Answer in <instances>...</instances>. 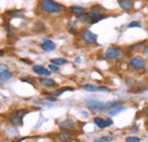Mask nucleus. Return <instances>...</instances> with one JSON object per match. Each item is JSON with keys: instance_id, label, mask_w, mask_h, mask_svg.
<instances>
[{"instance_id": "22", "label": "nucleus", "mask_w": 148, "mask_h": 142, "mask_svg": "<svg viewBox=\"0 0 148 142\" xmlns=\"http://www.w3.org/2000/svg\"><path fill=\"white\" fill-rule=\"evenodd\" d=\"M105 10H106V9H105L104 7H101V6H92V7H91V12H95V13L100 14V15H101V13L105 12Z\"/></svg>"}, {"instance_id": "7", "label": "nucleus", "mask_w": 148, "mask_h": 142, "mask_svg": "<svg viewBox=\"0 0 148 142\" xmlns=\"http://www.w3.org/2000/svg\"><path fill=\"white\" fill-rule=\"evenodd\" d=\"M117 2H119V6L125 12L132 10L134 7V0H117Z\"/></svg>"}, {"instance_id": "14", "label": "nucleus", "mask_w": 148, "mask_h": 142, "mask_svg": "<svg viewBox=\"0 0 148 142\" xmlns=\"http://www.w3.org/2000/svg\"><path fill=\"white\" fill-rule=\"evenodd\" d=\"M124 110H125V107L121 106V105H117V106H115L114 108L110 109V110L107 111V114L111 115V116H116V115H119L120 113H122V111H124Z\"/></svg>"}, {"instance_id": "12", "label": "nucleus", "mask_w": 148, "mask_h": 142, "mask_svg": "<svg viewBox=\"0 0 148 142\" xmlns=\"http://www.w3.org/2000/svg\"><path fill=\"white\" fill-rule=\"evenodd\" d=\"M59 127L63 128V130L69 131V130H74V128H75V124H74L73 121L66 119V121H64V122H62V123L59 124Z\"/></svg>"}, {"instance_id": "11", "label": "nucleus", "mask_w": 148, "mask_h": 142, "mask_svg": "<svg viewBox=\"0 0 148 142\" xmlns=\"http://www.w3.org/2000/svg\"><path fill=\"white\" fill-rule=\"evenodd\" d=\"M71 13L74 14L75 16L80 17V16H82V15L86 14V9L83 7H81V6H72L71 7Z\"/></svg>"}, {"instance_id": "4", "label": "nucleus", "mask_w": 148, "mask_h": 142, "mask_svg": "<svg viewBox=\"0 0 148 142\" xmlns=\"http://www.w3.org/2000/svg\"><path fill=\"white\" fill-rule=\"evenodd\" d=\"M129 66L132 70H134V71H140V70H144L146 67V63L141 58L133 57V58H131L129 60Z\"/></svg>"}, {"instance_id": "9", "label": "nucleus", "mask_w": 148, "mask_h": 142, "mask_svg": "<svg viewBox=\"0 0 148 142\" xmlns=\"http://www.w3.org/2000/svg\"><path fill=\"white\" fill-rule=\"evenodd\" d=\"M41 49L49 53V51H54L56 49V44L51 41V40H46L41 43Z\"/></svg>"}, {"instance_id": "5", "label": "nucleus", "mask_w": 148, "mask_h": 142, "mask_svg": "<svg viewBox=\"0 0 148 142\" xmlns=\"http://www.w3.org/2000/svg\"><path fill=\"white\" fill-rule=\"evenodd\" d=\"M26 114L24 110H17L10 116V123L15 126H22L23 125V117Z\"/></svg>"}, {"instance_id": "36", "label": "nucleus", "mask_w": 148, "mask_h": 142, "mask_svg": "<svg viewBox=\"0 0 148 142\" xmlns=\"http://www.w3.org/2000/svg\"><path fill=\"white\" fill-rule=\"evenodd\" d=\"M145 114H146V115H147V116H148V108H147V109H146V110H145Z\"/></svg>"}, {"instance_id": "33", "label": "nucleus", "mask_w": 148, "mask_h": 142, "mask_svg": "<svg viewBox=\"0 0 148 142\" xmlns=\"http://www.w3.org/2000/svg\"><path fill=\"white\" fill-rule=\"evenodd\" d=\"M98 91H110V89L106 87H98Z\"/></svg>"}, {"instance_id": "20", "label": "nucleus", "mask_w": 148, "mask_h": 142, "mask_svg": "<svg viewBox=\"0 0 148 142\" xmlns=\"http://www.w3.org/2000/svg\"><path fill=\"white\" fill-rule=\"evenodd\" d=\"M8 16H22L24 15V10H19V9H14V10H9L7 12Z\"/></svg>"}, {"instance_id": "25", "label": "nucleus", "mask_w": 148, "mask_h": 142, "mask_svg": "<svg viewBox=\"0 0 148 142\" xmlns=\"http://www.w3.org/2000/svg\"><path fill=\"white\" fill-rule=\"evenodd\" d=\"M125 141L127 142H140V139H138V138H136V137H128V138L125 139Z\"/></svg>"}, {"instance_id": "35", "label": "nucleus", "mask_w": 148, "mask_h": 142, "mask_svg": "<svg viewBox=\"0 0 148 142\" xmlns=\"http://www.w3.org/2000/svg\"><path fill=\"white\" fill-rule=\"evenodd\" d=\"M75 61H76V63H80V61H81V58H79V57L75 58Z\"/></svg>"}, {"instance_id": "13", "label": "nucleus", "mask_w": 148, "mask_h": 142, "mask_svg": "<svg viewBox=\"0 0 148 142\" xmlns=\"http://www.w3.org/2000/svg\"><path fill=\"white\" fill-rule=\"evenodd\" d=\"M58 139L63 142H70L72 140V134L69 131L65 130V131H63V132H60L58 134Z\"/></svg>"}, {"instance_id": "18", "label": "nucleus", "mask_w": 148, "mask_h": 142, "mask_svg": "<svg viewBox=\"0 0 148 142\" xmlns=\"http://www.w3.org/2000/svg\"><path fill=\"white\" fill-rule=\"evenodd\" d=\"M117 105H121V102H120V101H111V102H106V104L104 105L103 111H108L110 109L114 108V107L117 106Z\"/></svg>"}, {"instance_id": "2", "label": "nucleus", "mask_w": 148, "mask_h": 142, "mask_svg": "<svg viewBox=\"0 0 148 142\" xmlns=\"http://www.w3.org/2000/svg\"><path fill=\"white\" fill-rule=\"evenodd\" d=\"M81 39L88 43V44H95L97 43V34L92 33L90 30L88 29H84L82 32H81Z\"/></svg>"}, {"instance_id": "27", "label": "nucleus", "mask_w": 148, "mask_h": 142, "mask_svg": "<svg viewBox=\"0 0 148 142\" xmlns=\"http://www.w3.org/2000/svg\"><path fill=\"white\" fill-rule=\"evenodd\" d=\"M49 71L51 72H58L59 70H58V66L57 65H55V64H49Z\"/></svg>"}, {"instance_id": "31", "label": "nucleus", "mask_w": 148, "mask_h": 142, "mask_svg": "<svg viewBox=\"0 0 148 142\" xmlns=\"http://www.w3.org/2000/svg\"><path fill=\"white\" fill-rule=\"evenodd\" d=\"M47 101H50V102H55L56 101V98L55 97H47V99H46Z\"/></svg>"}, {"instance_id": "30", "label": "nucleus", "mask_w": 148, "mask_h": 142, "mask_svg": "<svg viewBox=\"0 0 148 142\" xmlns=\"http://www.w3.org/2000/svg\"><path fill=\"white\" fill-rule=\"evenodd\" d=\"M143 55H144L146 58H148V46L145 47V49H144V51H143Z\"/></svg>"}, {"instance_id": "8", "label": "nucleus", "mask_w": 148, "mask_h": 142, "mask_svg": "<svg viewBox=\"0 0 148 142\" xmlns=\"http://www.w3.org/2000/svg\"><path fill=\"white\" fill-rule=\"evenodd\" d=\"M33 71H34V73H37L40 77H48L50 75V71L46 70L41 65H33Z\"/></svg>"}, {"instance_id": "21", "label": "nucleus", "mask_w": 148, "mask_h": 142, "mask_svg": "<svg viewBox=\"0 0 148 142\" xmlns=\"http://www.w3.org/2000/svg\"><path fill=\"white\" fill-rule=\"evenodd\" d=\"M73 88H69V87H66V88H62V89L57 90L56 92L53 93V96H55V97H58V96H60V94H63L64 92H66V91H73Z\"/></svg>"}, {"instance_id": "32", "label": "nucleus", "mask_w": 148, "mask_h": 142, "mask_svg": "<svg viewBox=\"0 0 148 142\" xmlns=\"http://www.w3.org/2000/svg\"><path fill=\"white\" fill-rule=\"evenodd\" d=\"M141 44H143V43H138V44H134L133 47H131V49H132V50H137L139 47H141Z\"/></svg>"}, {"instance_id": "23", "label": "nucleus", "mask_w": 148, "mask_h": 142, "mask_svg": "<svg viewBox=\"0 0 148 142\" xmlns=\"http://www.w3.org/2000/svg\"><path fill=\"white\" fill-rule=\"evenodd\" d=\"M82 89L87 90L89 92H95V91H98V88L95 87V85H91V84H86V85H82Z\"/></svg>"}, {"instance_id": "6", "label": "nucleus", "mask_w": 148, "mask_h": 142, "mask_svg": "<svg viewBox=\"0 0 148 142\" xmlns=\"http://www.w3.org/2000/svg\"><path fill=\"white\" fill-rule=\"evenodd\" d=\"M86 104L93 111H103V108H104V105H105L103 101L95 100V99H88L86 101Z\"/></svg>"}, {"instance_id": "16", "label": "nucleus", "mask_w": 148, "mask_h": 142, "mask_svg": "<svg viewBox=\"0 0 148 142\" xmlns=\"http://www.w3.org/2000/svg\"><path fill=\"white\" fill-rule=\"evenodd\" d=\"M10 77H12V73L9 71H7V70L1 71V73H0V80H1L2 83L6 82V81H8Z\"/></svg>"}, {"instance_id": "10", "label": "nucleus", "mask_w": 148, "mask_h": 142, "mask_svg": "<svg viewBox=\"0 0 148 142\" xmlns=\"http://www.w3.org/2000/svg\"><path fill=\"white\" fill-rule=\"evenodd\" d=\"M39 82L45 88H51V87H55L56 85L55 81L53 79H48V77H40L39 79Z\"/></svg>"}, {"instance_id": "3", "label": "nucleus", "mask_w": 148, "mask_h": 142, "mask_svg": "<svg viewBox=\"0 0 148 142\" xmlns=\"http://www.w3.org/2000/svg\"><path fill=\"white\" fill-rule=\"evenodd\" d=\"M122 57H123L122 51L115 47H110L105 53V58L112 59V60H117V59H121Z\"/></svg>"}, {"instance_id": "17", "label": "nucleus", "mask_w": 148, "mask_h": 142, "mask_svg": "<svg viewBox=\"0 0 148 142\" xmlns=\"http://www.w3.org/2000/svg\"><path fill=\"white\" fill-rule=\"evenodd\" d=\"M45 30H46V26H45V24H42L41 22H38V23H36V24L33 25V32H36V33L43 32Z\"/></svg>"}, {"instance_id": "24", "label": "nucleus", "mask_w": 148, "mask_h": 142, "mask_svg": "<svg viewBox=\"0 0 148 142\" xmlns=\"http://www.w3.org/2000/svg\"><path fill=\"white\" fill-rule=\"evenodd\" d=\"M67 26H69V31H70L71 33H75V31H76V24H75V23L70 22Z\"/></svg>"}, {"instance_id": "37", "label": "nucleus", "mask_w": 148, "mask_h": 142, "mask_svg": "<svg viewBox=\"0 0 148 142\" xmlns=\"http://www.w3.org/2000/svg\"><path fill=\"white\" fill-rule=\"evenodd\" d=\"M73 142H79V141H73Z\"/></svg>"}, {"instance_id": "19", "label": "nucleus", "mask_w": 148, "mask_h": 142, "mask_svg": "<svg viewBox=\"0 0 148 142\" xmlns=\"http://www.w3.org/2000/svg\"><path fill=\"white\" fill-rule=\"evenodd\" d=\"M50 63H51V64H55L57 66H59V65L67 64V60H66L65 58H54V59L50 60Z\"/></svg>"}, {"instance_id": "15", "label": "nucleus", "mask_w": 148, "mask_h": 142, "mask_svg": "<svg viewBox=\"0 0 148 142\" xmlns=\"http://www.w3.org/2000/svg\"><path fill=\"white\" fill-rule=\"evenodd\" d=\"M93 122H95V124L97 125L99 128H105V127L108 126V125H107V121H105V119L101 118V117H95V118H93Z\"/></svg>"}, {"instance_id": "1", "label": "nucleus", "mask_w": 148, "mask_h": 142, "mask_svg": "<svg viewBox=\"0 0 148 142\" xmlns=\"http://www.w3.org/2000/svg\"><path fill=\"white\" fill-rule=\"evenodd\" d=\"M39 7L43 13H47V14H56L62 12L63 9V7L59 3L55 2L54 0H41Z\"/></svg>"}, {"instance_id": "29", "label": "nucleus", "mask_w": 148, "mask_h": 142, "mask_svg": "<svg viewBox=\"0 0 148 142\" xmlns=\"http://www.w3.org/2000/svg\"><path fill=\"white\" fill-rule=\"evenodd\" d=\"M104 140H105V142H110V141H112L113 140V137L112 135H104Z\"/></svg>"}, {"instance_id": "28", "label": "nucleus", "mask_w": 148, "mask_h": 142, "mask_svg": "<svg viewBox=\"0 0 148 142\" xmlns=\"http://www.w3.org/2000/svg\"><path fill=\"white\" fill-rule=\"evenodd\" d=\"M128 27H130V29H132V27H140V23L139 22H131Z\"/></svg>"}, {"instance_id": "26", "label": "nucleus", "mask_w": 148, "mask_h": 142, "mask_svg": "<svg viewBox=\"0 0 148 142\" xmlns=\"http://www.w3.org/2000/svg\"><path fill=\"white\" fill-rule=\"evenodd\" d=\"M6 29H7V34H8V36H13V34H14V31H15V30L13 29V26H10V25H8V26H7Z\"/></svg>"}, {"instance_id": "34", "label": "nucleus", "mask_w": 148, "mask_h": 142, "mask_svg": "<svg viewBox=\"0 0 148 142\" xmlns=\"http://www.w3.org/2000/svg\"><path fill=\"white\" fill-rule=\"evenodd\" d=\"M93 142H105V140H104V137H101V138H99V139H96Z\"/></svg>"}]
</instances>
